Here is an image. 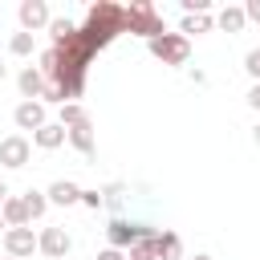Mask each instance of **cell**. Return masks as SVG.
I'll list each match as a JSON object with an SVG mask.
<instances>
[{
	"label": "cell",
	"mask_w": 260,
	"mask_h": 260,
	"mask_svg": "<svg viewBox=\"0 0 260 260\" xmlns=\"http://www.w3.org/2000/svg\"><path fill=\"white\" fill-rule=\"evenodd\" d=\"M4 73H8V69H4V61H0V81H4Z\"/></svg>",
	"instance_id": "f546056e"
},
{
	"label": "cell",
	"mask_w": 260,
	"mask_h": 260,
	"mask_svg": "<svg viewBox=\"0 0 260 260\" xmlns=\"http://www.w3.org/2000/svg\"><path fill=\"white\" fill-rule=\"evenodd\" d=\"M4 199H8V183L0 179V203H4Z\"/></svg>",
	"instance_id": "4316f807"
},
{
	"label": "cell",
	"mask_w": 260,
	"mask_h": 260,
	"mask_svg": "<svg viewBox=\"0 0 260 260\" xmlns=\"http://www.w3.org/2000/svg\"><path fill=\"white\" fill-rule=\"evenodd\" d=\"M45 199H49V203H57V207H69V203H77V199H81V187H77L73 179H57V183H49V187H45Z\"/></svg>",
	"instance_id": "30bf717a"
},
{
	"label": "cell",
	"mask_w": 260,
	"mask_h": 260,
	"mask_svg": "<svg viewBox=\"0 0 260 260\" xmlns=\"http://www.w3.org/2000/svg\"><path fill=\"white\" fill-rule=\"evenodd\" d=\"M32 146H41V150H57V146H65V126H61V122H45V126L32 134Z\"/></svg>",
	"instance_id": "8fae6325"
},
{
	"label": "cell",
	"mask_w": 260,
	"mask_h": 260,
	"mask_svg": "<svg viewBox=\"0 0 260 260\" xmlns=\"http://www.w3.org/2000/svg\"><path fill=\"white\" fill-rule=\"evenodd\" d=\"M8 260H12V256H8Z\"/></svg>",
	"instance_id": "1f68e13d"
},
{
	"label": "cell",
	"mask_w": 260,
	"mask_h": 260,
	"mask_svg": "<svg viewBox=\"0 0 260 260\" xmlns=\"http://www.w3.org/2000/svg\"><path fill=\"white\" fill-rule=\"evenodd\" d=\"M126 20H130V32L134 37H146V41H154V37L167 32V24H162V16H158V8L150 0H134L126 8Z\"/></svg>",
	"instance_id": "6da1fadb"
},
{
	"label": "cell",
	"mask_w": 260,
	"mask_h": 260,
	"mask_svg": "<svg viewBox=\"0 0 260 260\" xmlns=\"http://www.w3.org/2000/svg\"><path fill=\"white\" fill-rule=\"evenodd\" d=\"M256 53H260V49H256Z\"/></svg>",
	"instance_id": "4dcf8cb0"
},
{
	"label": "cell",
	"mask_w": 260,
	"mask_h": 260,
	"mask_svg": "<svg viewBox=\"0 0 260 260\" xmlns=\"http://www.w3.org/2000/svg\"><path fill=\"white\" fill-rule=\"evenodd\" d=\"M142 232H146V223H130V219H110V228H106V240H110V248H118V252H130L138 240H142Z\"/></svg>",
	"instance_id": "277c9868"
},
{
	"label": "cell",
	"mask_w": 260,
	"mask_h": 260,
	"mask_svg": "<svg viewBox=\"0 0 260 260\" xmlns=\"http://www.w3.org/2000/svg\"><path fill=\"white\" fill-rule=\"evenodd\" d=\"M49 32H53V49H61V45L77 32V24H73V20H65V16H57V20H49Z\"/></svg>",
	"instance_id": "ffe728a7"
},
{
	"label": "cell",
	"mask_w": 260,
	"mask_h": 260,
	"mask_svg": "<svg viewBox=\"0 0 260 260\" xmlns=\"http://www.w3.org/2000/svg\"><path fill=\"white\" fill-rule=\"evenodd\" d=\"M4 232H8V223H4V219H0V236H4Z\"/></svg>",
	"instance_id": "f1b7e54d"
},
{
	"label": "cell",
	"mask_w": 260,
	"mask_h": 260,
	"mask_svg": "<svg viewBox=\"0 0 260 260\" xmlns=\"http://www.w3.org/2000/svg\"><path fill=\"white\" fill-rule=\"evenodd\" d=\"M4 252H8L12 260H28V256L37 252L32 228H8V232H4Z\"/></svg>",
	"instance_id": "52a82bcc"
},
{
	"label": "cell",
	"mask_w": 260,
	"mask_h": 260,
	"mask_svg": "<svg viewBox=\"0 0 260 260\" xmlns=\"http://www.w3.org/2000/svg\"><path fill=\"white\" fill-rule=\"evenodd\" d=\"M154 256H158V260H183V240H179V232H158V236H154Z\"/></svg>",
	"instance_id": "4fadbf2b"
},
{
	"label": "cell",
	"mask_w": 260,
	"mask_h": 260,
	"mask_svg": "<svg viewBox=\"0 0 260 260\" xmlns=\"http://www.w3.org/2000/svg\"><path fill=\"white\" fill-rule=\"evenodd\" d=\"M28 154H32V142H28L24 134H8V138H0V167L20 171V167L28 162Z\"/></svg>",
	"instance_id": "5b68a950"
},
{
	"label": "cell",
	"mask_w": 260,
	"mask_h": 260,
	"mask_svg": "<svg viewBox=\"0 0 260 260\" xmlns=\"http://www.w3.org/2000/svg\"><path fill=\"white\" fill-rule=\"evenodd\" d=\"M154 236H158V232H154V228H146V232H142V240L126 252V260H158V256H154Z\"/></svg>",
	"instance_id": "e0dca14e"
},
{
	"label": "cell",
	"mask_w": 260,
	"mask_h": 260,
	"mask_svg": "<svg viewBox=\"0 0 260 260\" xmlns=\"http://www.w3.org/2000/svg\"><path fill=\"white\" fill-rule=\"evenodd\" d=\"M69 248H73V240H69L65 228H45V232L37 236V252H45L49 260H65Z\"/></svg>",
	"instance_id": "8992f818"
},
{
	"label": "cell",
	"mask_w": 260,
	"mask_h": 260,
	"mask_svg": "<svg viewBox=\"0 0 260 260\" xmlns=\"http://www.w3.org/2000/svg\"><path fill=\"white\" fill-rule=\"evenodd\" d=\"M146 45H150V57L162 61V65H187V57H191V41L183 32H162Z\"/></svg>",
	"instance_id": "7a4b0ae2"
},
{
	"label": "cell",
	"mask_w": 260,
	"mask_h": 260,
	"mask_svg": "<svg viewBox=\"0 0 260 260\" xmlns=\"http://www.w3.org/2000/svg\"><path fill=\"white\" fill-rule=\"evenodd\" d=\"M191 260H211V256H207V252H199V256H191Z\"/></svg>",
	"instance_id": "83f0119b"
},
{
	"label": "cell",
	"mask_w": 260,
	"mask_h": 260,
	"mask_svg": "<svg viewBox=\"0 0 260 260\" xmlns=\"http://www.w3.org/2000/svg\"><path fill=\"white\" fill-rule=\"evenodd\" d=\"M12 122H16V130H41L45 122H49V114H45V102H20L16 110H12Z\"/></svg>",
	"instance_id": "ba28073f"
},
{
	"label": "cell",
	"mask_w": 260,
	"mask_h": 260,
	"mask_svg": "<svg viewBox=\"0 0 260 260\" xmlns=\"http://www.w3.org/2000/svg\"><path fill=\"white\" fill-rule=\"evenodd\" d=\"M16 89H20L24 102H41V98H45V77H41V69H37V65H24V69L16 73Z\"/></svg>",
	"instance_id": "9c48e42d"
},
{
	"label": "cell",
	"mask_w": 260,
	"mask_h": 260,
	"mask_svg": "<svg viewBox=\"0 0 260 260\" xmlns=\"http://www.w3.org/2000/svg\"><path fill=\"white\" fill-rule=\"evenodd\" d=\"M215 24H219L223 32H240V28L248 24V16H244V8H236V4H228V8H219V16H215Z\"/></svg>",
	"instance_id": "9a60e30c"
},
{
	"label": "cell",
	"mask_w": 260,
	"mask_h": 260,
	"mask_svg": "<svg viewBox=\"0 0 260 260\" xmlns=\"http://www.w3.org/2000/svg\"><path fill=\"white\" fill-rule=\"evenodd\" d=\"M16 20H20V32H41V28H49L53 12H49V4H45V0H20Z\"/></svg>",
	"instance_id": "3957f363"
},
{
	"label": "cell",
	"mask_w": 260,
	"mask_h": 260,
	"mask_svg": "<svg viewBox=\"0 0 260 260\" xmlns=\"http://www.w3.org/2000/svg\"><path fill=\"white\" fill-rule=\"evenodd\" d=\"M77 203H85V207H93V211H98V207H106V199H102V191H98V187H89V191L81 187V199H77Z\"/></svg>",
	"instance_id": "7402d4cb"
},
{
	"label": "cell",
	"mask_w": 260,
	"mask_h": 260,
	"mask_svg": "<svg viewBox=\"0 0 260 260\" xmlns=\"http://www.w3.org/2000/svg\"><path fill=\"white\" fill-rule=\"evenodd\" d=\"M57 122H61L65 130H73V126H85V122H89V114H85V106H81V102H65Z\"/></svg>",
	"instance_id": "2e32d148"
},
{
	"label": "cell",
	"mask_w": 260,
	"mask_h": 260,
	"mask_svg": "<svg viewBox=\"0 0 260 260\" xmlns=\"http://www.w3.org/2000/svg\"><path fill=\"white\" fill-rule=\"evenodd\" d=\"M65 260H69V256H65Z\"/></svg>",
	"instance_id": "d6a6232c"
},
{
	"label": "cell",
	"mask_w": 260,
	"mask_h": 260,
	"mask_svg": "<svg viewBox=\"0 0 260 260\" xmlns=\"http://www.w3.org/2000/svg\"><path fill=\"white\" fill-rule=\"evenodd\" d=\"M248 106L260 110V81H252V89H248Z\"/></svg>",
	"instance_id": "484cf974"
},
{
	"label": "cell",
	"mask_w": 260,
	"mask_h": 260,
	"mask_svg": "<svg viewBox=\"0 0 260 260\" xmlns=\"http://www.w3.org/2000/svg\"><path fill=\"white\" fill-rule=\"evenodd\" d=\"M65 142H69L73 150H81V154H93V126L85 122V126H73V130H65Z\"/></svg>",
	"instance_id": "5bb4252c"
},
{
	"label": "cell",
	"mask_w": 260,
	"mask_h": 260,
	"mask_svg": "<svg viewBox=\"0 0 260 260\" xmlns=\"http://www.w3.org/2000/svg\"><path fill=\"white\" fill-rule=\"evenodd\" d=\"M179 32L191 41V32L199 37V32H211V16L207 12H195V16H183V24H179Z\"/></svg>",
	"instance_id": "ac0fdd59"
},
{
	"label": "cell",
	"mask_w": 260,
	"mask_h": 260,
	"mask_svg": "<svg viewBox=\"0 0 260 260\" xmlns=\"http://www.w3.org/2000/svg\"><path fill=\"white\" fill-rule=\"evenodd\" d=\"M20 199H24V211H28V223H32V219H41V215L49 211V199H45V191H24Z\"/></svg>",
	"instance_id": "d6986e66"
},
{
	"label": "cell",
	"mask_w": 260,
	"mask_h": 260,
	"mask_svg": "<svg viewBox=\"0 0 260 260\" xmlns=\"http://www.w3.org/2000/svg\"><path fill=\"white\" fill-rule=\"evenodd\" d=\"M244 69H248V77H252V81H260V53H256V49L244 57Z\"/></svg>",
	"instance_id": "603a6c76"
},
{
	"label": "cell",
	"mask_w": 260,
	"mask_h": 260,
	"mask_svg": "<svg viewBox=\"0 0 260 260\" xmlns=\"http://www.w3.org/2000/svg\"><path fill=\"white\" fill-rule=\"evenodd\" d=\"M0 219H4L8 228H28V211H24V199H20V195H8V199L0 203Z\"/></svg>",
	"instance_id": "7c38bea8"
},
{
	"label": "cell",
	"mask_w": 260,
	"mask_h": 260,
	"mask_svg": "<svg viewBox=\"0 0 260 260\" xmlns=\"http://www.w3.org/2000/svg\"><path fill=\"white\" fill-rule=\"evenodd\" d=\"M244 16H248V20H256V24H260V0H248V4H244Z\"/></svg>",
	"instance_id": "cb8c5ba5"
},
{
	"label": "cell",
	"mask_w": 260,
	"mask_h": 260,
	"mask_svg": "<svg viewBox=\"0 0 260 260\" xmlns=\"http://www.w3.org/2000/svg\"><path fill=\"white\" fill-rule=\"evenodd\" d=\"M8 53H12V57H28V53H32V32H12Z\"/></svg>",
	"instance_id": "44dd1931"
},
{
	"label": "cell",
	"mask_w": 260,
	"mask_h": 260,
	"mask_svg": "<svg viewBox=\"0 0 260 260\" xmlns=\"http://www.w3.org/2000/svg\"><path fill=\"white\" fill-rule=\"evenodd\" d=\"M93 260H126V252H118V248H102Z\"/></svg>",
	"instance_id": "d4e9b609"
}]
</instances>
